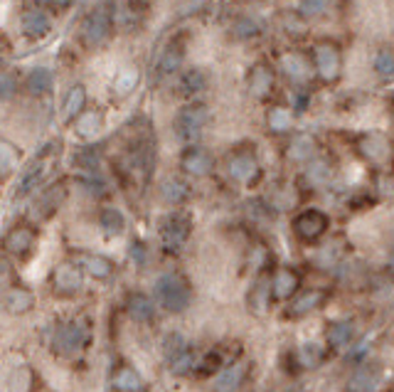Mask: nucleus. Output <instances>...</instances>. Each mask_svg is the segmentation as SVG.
<instances>
[{"instance_id": "26", "label": "nucleus", "mask_w": 394, "mask_h": 392, "mask_svg": "<svg viewBox=\"0 0 394 392\" xmlns=\"http://www.w3.org/2000/svg\"><path fill=\"white\" fill-rule=\"evenodd\" d=\"M205 87H207V77H205V72H200V69H187L180 77V89L185 92V94H197V92H203Z\"/></svg>"}, {"instance_id": "47", "label": "nucleus", "mask_w": 394, "mask_h": 392, "mask_svg": "<svg viewBox=\"0 0 394 392\" xmlns=\"http://www.w3.org/2000/svg\"><path fill=\"white\" fill-rule=\"evenodd\" d=\"M298 143H303V138H301V141H298ZM311 141H308V138H306V146H301V148H298V146H293V158H298V161H303V158H306L308 156V153H311Z\"/></svg>"}, {"instance_id": "43", "label": "nucleus", "mask_w": 394, "mask_h": 392, "mask_svg": "<svg viewBox=\"0 0 394 392\" xmlns=\"http://www.w3.org/2000/svg\"><path fill=\"white\" fill-rule=\"evenodd\" d=\"M187 345H185V338H182V335H170V338H168V343H166V353H168V358H175L177 353H182L185 351Z\"/></svg>"}, {"instance_id": "48", "label": "nucleus", "mask_w": 394, "mask_h": 392, "mask_svg": "<svg viewBox=\"0 0 394 392\" xmlns=\"http://www.w3.org/2000/svg\"><path fill=\"white\" fill-rule=\"evenodd\" d=\"M37 6H52V8H69L74 0H35Z\"/></svg>"}, {"instance_id": "38", "label": "nucleus", "mask_w": 394, "mask_h": 392, "mask_svg": "<svg viewBox=\"0 0 394 392\" xmlns=\"http://www.w3.org/2000/svg\"><path fill=\"white\" fill-rule=\"evenodd\" d=\"M10 385H13V390H15V392H27V390H30V385H32L30 368H17L15 375H13V380H10Z\"/></svg>"}, {"instance_id": "11", "label": "nucleus", "mask_w": 394, "mask_h": 392, "mask_svg": "<svg viewBox=\"0 0 394 392\" xmlns=\"http://www.w3.org/2000/svg\"><path fill=\"white\" fill-rule=\"evenodd\" d=\"M52 286L57 289L59 293H77L82 289V272L72 264H62V267L54 269L52 274Z\"/></svg>"}, {"instance_id": "24", "label": "nucleus", "mask_w": 394, "mask_h": 392, "mask_svg": "<svg viewBox=\"0 0 394 392\" xmlns=\"http://www.w3.org/2000/svg\"><path fill=\"white\" fill-rule=\"evenodd\" d=\"M161 195H163V200H166V203L180 205V203H185V200L190 198V188H187L185 180H180V178H168L166 183L161 185Z\"/></svg>"}, {"instance_id": "49", "label": "nucleus", "mask_w": 394, "mask_h": 392, "mask_svg": "<svg viewBox=\"0 0 394 392\" xmlns=\"http://www.w3.org/2000/svg\"><path fill=\"white\" fill-rule=\"evenodd\" d=\"M8 264L6 261H0V286H3V282H8V277H10V272H8Z\"/></svg>"}, {"instance_id": "28", "label": "nucleus", "mask_w": 394, "mask_h": 392, "mask_svg": "<svg viewBox=\"0 0 394 392\" xmlns=\"http://www.w3.org/2000/svg\"><path fill=\"white\" fill-rule=\"evenodd\" d=\"M84 101H87V92H84L82 84L72 87V92L67 94V101H64V119H74L84 109Z\"/></svg>"}, {"instance_id": "4", "label": "nucleus", "mask_w": 394, "mask_h": 392, "mask_svg": "<svg viewBox=\"0 0 394 392\" xmlns=\"http://www.w3.org/2000/svg\"><path fill=\"white\" fill-rule=\"evenodd\" d=\"M89 338H92V328H89L87 321H72V324L62 326V328L57 331V335H54V348H57L59 353H74V351H79V348H84V345L89 343Z\"/></svg>"}, {"instance_id": "10", "label": "nucleus", "mask_w": 394, "mask_h": 392, "mask_svg": "<svg viewBox=\"0 0 394 392\" xmlns=\"http://www.w3.org/2000/svg\"><path fill=\"white\" fill-rule=\"evenodd\" d=\"M6 249L10 252V254L15 256H25L30 254V249L35 247V232L30 230V227H13L10 232L6 235Z\"/></svg>"}, {"instance_id": "15", "label": "nucleus", "mask_w": 394, "mask_h": 392, "mask_svg": "<svg viewBox=\"0 0 394 392\" xmlns=\"http://www.w3.org/2000/svg\"><path fill=\"white\" fill-rule=\"evenodd\" d=\"M104 126V116L98 109H82L77 114V133L82 138H94Z\"/></svg>"}, {"instance_id": "22", "label": "nucleus", "mask_w": 394, "mask_h": 392, "mask_svg": "<svg viewBox=\"0 0 394 392\" xmlns=\"http://www.w3.org/2000/svg\"><path fill=\"white\" fill-rule=\"evenodd\" d=\"M52 84H54V77L50 69H32L30 74H27L25 79V89L30 92V94H47V92L52 89Z\"/></svg>"}, {"instance_id": "7", "label": "nucleus", "mask_w": 394, "mask_h": 392, "mask_svg": "<svg viewBox=\"0 0 394 392\" xmlns=\"http://www.w3.org/2000/svg\"><path fill=\"white\" fill-rule=\"evenodd\" d=\"M313 62H316V72L323 82H335L337 74H340V55L328 42L313 50Z\"/></svg>"}, {"instance_id": "25", "label": "nucleus", "mask_w": 394, "mask_h": 392, "mask_svg": "<svg viewBox=\"0 0 394 392\" xmlns=\"http://www.w3.org/2000/svg\"><path fill=\"white\" fill-rule=\"evenodd\" d=\"M98 225H101V230H104L109 237H116V235H121V232L126 230L124 215H121L116 208H104V210H101V215H98Z\"/></svg>"}, {"instance_id": "35", "label": "nucleus", "mask_w": 394, "mask_h": 392, "mask_svg": "<svg viewBox=\"0 0 394 392\" xmlns=\"http://www.w3.org/2000/svg\"><path fill=\"white\" fill-rule=\"evenodd\" d=\"M62 198H64V190L50 188V190L45 193V198H42L40 203H37V212H40V215H50L54 208H57L59 200H62Z\"/></svg>"}, {"instance_id": "44", "label": "nucleus", "mask_w": 394, "mask_h": 392, "mask_svg": "<svg viewBox=\"0 0 394 392\" xmlns=\"http://www.w3.org/2000/svg\"><path fill=\"white\" fill-rule=\"evenodd\" d=\"M136 87V72H124L119 77V82H116V92L119 94H129V92H133Z\"/></svg>"}, {"instance_id": "31", "label": "nucleus", "mask_w": 394, "mask_h": 392, "mask_svg": "<svg viewBox=\"0 0 394 392\" xmlns=\"http://www.w3.org/2000/svg\"><path fill=\"white\" fill-rule=\"evenodd\" d=\"M271 84H274V77H271V72L266 67H256L251 72V92L256 96H264L271 89Z\"/></svg>"}, {"instance_id": "19", "label": "nucleus", "mask_w": 394, "mask_h": 392, "mask_svg": "<svg viewBox=\"0 0 394 392\" xmlns=\"http://www.w3.org/2000/svg\"><path fill=\"white\" fill-rule=\"evenodd\" d=\"M116 392H143V380L133 368H119L111 377Z\"/></svg>"}, {"instance_id": "1", "label": "nucleus", "mask_w": 394, "mask_h": 392, "mask_svg": "<svg viewBox=\"0 0 394 392\" xmlns=\"http://www.w3.org/2000/svg\"><path fill=\"white\" fill-rule=\"evenodd\" d=\"M156 293H158V301H161L163 309H168L170 314H180L190 306V284L185 282L182 277L177 274H166V277L158 279L156 284Z\"/></svg>"}, {"instance_id": "3", "label": "nucleus", "mask_w": 394, "mask_h": 392, "mask_svg": "<svg viewBox=\"0 0 394 392\" xmlns=\"http://www.w3.org/2000/svg\"><path fill=\"white\" fill-rule=\"evenodd\" d=\"M190 230H192V222L185 212L168 215L166 220H163V225H161V240H163V245H166V249L168 252L182 249L185 242H187V237H190Z\"/></svg>"}, {"instance_id": "42", "label": "nucleus", "mask_w": 394, "mask_h": 392, "mask_svg": "<svg viewBox=\"0 0 394 392\" xmlns=\"http://www.w3.org/2000/svg\"><path fill=\"white\" fill-rule=\"evenodd\" d=\"M205 3H207V0H180V3H177V13H180V15H192V13L203 10Z\"/></svg>"}, {"instance_id": "6", "label": "nucleus", "mask_w": 394, "mask_h": 392, "mask_svg": "<svg viewBox=\"0 0 394 392\" xmlns=\"http://www.w3.org/2000/svg\"><path fill=\"white\" fill-rule=\"evenodd\" d=\"M326 230H328V217L321 212V210H303V212L293 220V232L301 237L303 242L321 240Z\"/></svg>"}, {"instance_id": "14", "label": "nucleus", "mask_w": 394, "mask_h": 392, "mask_svg": "<svg viewBox=\"0 0 394 392\" xmlns=\"http://www.w3.org/2000/svg\"><path fill=\"white\" fill-rule=\"evenodd\" d=\"M379 372L374 368H358L348 380V392H377Z\"/></svg>"}, {"instance_id": "8", "label": "nucleus", "mask_w": 394, "mask_h": 392, "mask_svg": "<svg viewBox=\"0 0 394 392\" xmlns=\"http://www.w3.org/2000/svg\"><path fill=\"white\" fill-rule=\"evenodd\" d=\"M227 170L237 183H251L259 175V163L251 151H237L227 163Z\"/></svg>"}, {"instance_id": "32", "label": "nucleus", "mask_w": 394, "mask_h": 392, "mask_svg": "<svg viewBox=\"0 0 394 392\" xmlns=\"http://www.w3.org/2000/svg\"><path fill=\"white\" fill-rule=\"evenodd\" d=\"M17 161H20V156H17L15 146H10L8 141H0V175H8L17 166Z\"/></svg>"}, {"instance_id": "18", "label": "nucleus", "mask_w": 394, "mask_h": 392, "mask_svg": "<svg viewBox=\"0 0 394 392\" xmlns=\"http://www.w3.org/2000/svg\"><path fill=\"white\" fill-rule=\"evenodd\" d=\"M50 17L45 15L42 10H27L22 13V32H25L27 37H45L47 32H50Z\"/></svg>"}, {"instance_id": "40", "label": "nucleus", "mask_w": 394, "mask_h": 392, "mask_svg": "<svg viewBox=\"0 0 394 392\" xmlns=\"http://www.w3.org/2000/svg\"><path fill=\"white\" fill-rule=\"evenodd\" d=\"M284 69L293 79H298V74L303 77V72H306V69H303V59L296 57V55H286V57H284Z\"/></svg>"}, {"instance_id": "39", "label": "nucleus", "mask_w": 394, "mask_h": 392, "mask_svg": "<svg viewBox=\"0 0 394 392\" xmlns=\"http://www.w3.org/2000/svg\"><path fill=\"white\" fill-rule=\"evenodd\" d=\"M374 69H377V74H382V77H392L394 72V62H392V52L389 50H382V52H377V57H374Z\"/></svg>"}, {"instance_id": "12", "label": "nucleus", "mask_w": 394, "mask_h": 392, "mask_svg": "<svg viewBox=\"0 0 394 392\" xmlns=\"http://www.w3.org/2000/svg\"><path fill=\"white\" fill-rule=\"evenodd\" d=\"M3 309L10 311V314H27V311L35 306V296H32L27 289H8L0 298Z\"/></svg>"}, {"instance_id": "20", "label": "nucleus", "mask_w": 394, "mask_h": 392, "mask_svg": "<svg viewBox=\"0 0 394 392\" xmlns=\"http://www.w3.org/2000/svg\"><path fill=\"white\" fill-rule=\"evenodd\" d=\"M126 309H129V316L133 321H151L153 314H156V309H153V301L145 293H133V296L129 298V303H126Z\"/></svg>"}, {"instance_id": "17", "label": "nucleus", "mask_w": 394, "mask_h": 392, "mask_svg": "<svg viewBox=\"0 0 394 392\" xmlns=\"http://www.w3.org/2000/svg\"><path fill=\"white\" fill-rule=\"evenodd\" d=\"M182 55L185 52H182L180 42H170V45L163 50L161 59H158V74H161V77H170V74H175L182 64Z\"/></svg>"}, {"instance_id": "27", "label": "nucleus", "mask_w": 394, "mask_h": 392, "mask_svg": "<svg viewBox=\"0 0 394 392\" xmlns=\"http://www.w3.org/2000/svg\"><path fill=\"white\" fill-rule=\"evenodd\" d=\"M323 303V293L321 291H303L301 296L293 301V314L296 316H306L313 309H318Z\"/></svg>"}, {"instance_id": "45", "label": "nucleus", "mask_w": 394, "mask_h": 392, "mask_svg": "<svg viewBox=\"0 0 394 392\" xmlns=\"http://www.w3.org/2000/svg\"><path fill=\"white\" fill-rule=\"evenodd\" d=\"M301 10L306 15H323L326 13V0H301Z\"/></svg>"}, {"instance_id": "41", "label": "nucleus", "mask_w": 394, "mask_h": 392, "mask_svg": "<svg viewBox=\"0 0 394 392\" xmlns=\"http://www.w3.org/2000/svg\"><path fill=\"white\" fill-rule=\"evenodd\" d=\"M17 92V82L13 74H0V99H10Z\"/></svg>"}, {"instance_id": "30", "label": "nucleus", "mask_w": 394, "mask_h": 392, "mask_svg": "<svg viewBox=\"0 0 394 392\" xmlns=\"http://www.w3.org/2000/svg\"><path fill=\"white\" fill-rule=\"evenodd\" d=\"M269 296H271L269 284H266V282H259V284H256V286L251 289V293H249V306H251V311H254V314H261V311H266V306H269Z\"/></svg>"}, {"instance_id": "16", "label": "nucleus", "mask_w": 394, "mask_h": 392, "mask_svg": "<svg viewBox=\"0 0 394 392\" xmlns=\"http://www.w3.org/2000/svg\"><path fill=\"white\" fill-rule=\"evenodd\" d=\"M244 375H247V365L234 363V365L224 368V370L217 375V380H214V390L217 392H234L239 385H242Z\"/></svg>"}, {"instance_id": "23", "label": "nucleus", "mask_w": 394, "mask_h": 392, "mask_svg": "<svg viewBox=\"0 0 394 392\" xmlns=\"http://www.w3.org/2000/svg\"><path fill=\"white\" fill-rule=\"evenodd\" d=\"M82 267H84V272L92 274L94 279H109L111 274H114V264H111L106 256H98V254H84Z\"/></svg>"}, {"instance_id": "29", "label": "nucleus", "mask_w": 394, "mask_h": 392, "mask_svg": "<svg viewBox=\"0 0 394 392\" xmlns=\"http://www.w3.org/2000/svg\"><path fill=\"white\" fill-rule=\"evenodd\" d=\"M266 121H269L271 131L284 133V131H289L291 124H293V116H291V111L284 109V106H274V109L269 111V116H266Z\"/></svg>"}, {"instance_id": "46", "label": "nucleus", "mask_w": 394, "mask_h": 392, "mask_svg": "<svg viewBox=\"0 0 394 392\" xmlns=\"http://www.w3.org/2000/svg\"><path fill=\"white\" fill-rule=\"evenodd\" d=\"M77 166H82V168H94V166H96V156H94L92 148H84L82 153H77Z\"/></svg>"}, {"instance_id": "13", "label": "nucleus", "mask_w": 394, "mask_h": 392, "mask_svg": "<svg viewBox=\"0 0 394 392\" xmlns=\"http://www.w3.org/2000/svg\"><path fill=\"white\" fill-rule=\"evenodd\" d=\"M269 291L274 298H291L298 291V277L291 269H279L269 284Z\"/></svg>"}, {"instance_id": "9", "label": "nucleus", "mask_w": 394, "mask_h": 392, "mask_svg": "<svg viewBox=\"0 0 394 392\" xmlns=\"http://www.w3.org/2000/svg\"><path fill=\"white\" fill-rule=\"evenodd\" d=\"M180 163H182V170L190 173V175H207L214 166L212 156H210L205 148H197V146L187 148V151L182 153Z\"/></svg>"}, {"instance_id": "2", "label": "nucleus", "mask_w": 394, "mask_h": 392, "mask_svg": "<svg viewBox=\"0 0 394 392\" xmlns=\"http://www.w3.org/2000/svg\"><path fill=\"white\" fill-rule=\"evenodd\" d=\"M210 119V111L205 104H190V106H182L180 114L175 116V133L180 141L185 143H197L200 136H203L205 126H207Z\"/></svg>"}, {"instance_id": "37", "label": "nucleus", "mask_w": 394, "mask_h": 392, "mask_svg": "<svg viewBox=\"0 0 394 392\" xmlns=\"http://www.w3.org/2000/svg\"><path fill=\"white\" fill-rule=\"evenodd\" d=\"M239 37H256L261 32V22L254 20V17H242L237 20V27H234Z\"/></svg>"}, {"instance_id": "34", "label": "nucleus", "mask_w": 394, "mask_h": 392, "mask_svg": "<svg viewBox=\"0 0 394 392\" xmlns=\"http://www.w3.org/2000/svg\"><path fill=\"white\" fill-rule=\"evenodd\" d=\"M170 363H173V372H180V375H185V372H190L192 368H197V356L190 351V348H185V351L177 353Z\"/></svg>"}, {"instance_id": "5", "label": "nucleus", "mask_w": 394, "mask_h": 392, "mask_svg": "<svg viewBox=\"0 0 394 392\" xmlns=\"http://www.w3.org/2000/svg\"><path fill=\"white\" fill-rule=\"evenodd\" d=\"M111 35V17L104 8H96L87 15L82 27V40L87 42V48H98L101 42H106Z\"/></svg>"}, {"instance_id": "36", "label": "nucleus", "mask_w": 394, "mask_h": 392, "mask_svg": "<svg viewBox=\"0 0 394 392\" xmlns=\"http://www.w3.org/2000/svg\"><path fill=\"white\" fill-rule=\"evenodd\" d=\"M321 358H323V351H321V345H316V343L303 345L301 351H298V361L306 368H316L318 363H321Z\"/></svg>"}, {"instance_id": "33", "label": "nucleus", "mask_w": 394, "mask_h": 392, "mask_svg": "<svg viewBox=\"0 0 394 392\" xmlns=\"http://www.w3.org/2000/svg\"><path fill=\"white\" fill-rule=\"evenodd\" d=\"M42 175H45V163H35V166H32L30 170L25 173V178H22L20 188H17V195L30 193V190L42 180Z\"/></svg>"}, {"instance_id": "21", "label": "nucleus", "mask_w": 394, "mask_h": 392, "mask_svg": "<svg viewBox=\"0 0 394 392\" xmlns=\"http://www.w3.org/2000/svg\"><path fill=\"white\" fill-rule=\"evenodd\" d=\"M355 335V324L353 321H337L328 328L326 340L330 348H342V345H348Z\"/></svg>"}]
</instances>
